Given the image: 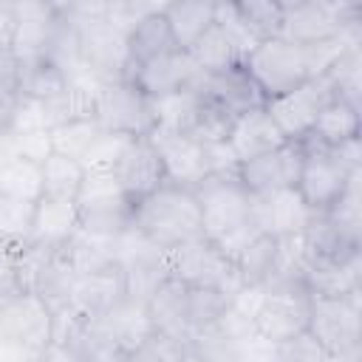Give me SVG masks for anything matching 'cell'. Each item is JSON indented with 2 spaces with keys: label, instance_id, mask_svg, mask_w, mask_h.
<instances>
[{
  "label": "cell",
  "instance_id": "6da1fadb",
  "mask_svg": "<svg viewBox=\"0 0 362 362\" xmlns=\"http://www.w3.org/2000/svg\"><path fill=\"white\" fill-rule=\"evenodd\" d=\"M133 226L164 252L204 238V218L195 192L175 184H161L156 192L139 198L133 204Z\"/></svg>",
  "mask_w": 362,
  "mask_h": 362
},
{
  "label": "cell",
  "instance_id": "7a4b0ae2",
  "mask_svg": "<svg viewBox=\"0 0 362 362\" xmlns=\"http://www.w3.org/2000/svg\"><path fill=\"white\" fill-rule=\"evenodd\" d=\"M51 342L48 305L25 291L0 297V362H37Z\"/></svg>",
  "mask_w": 362,
  "mask_h": 362
},
{
  "label": "cell",
  "instance_id": "3957f363",
  "mask_svg": "<svg viewBox=\"0 0 362 362\" xmlns=\"http://www.w3.org/2000/svg\"><path fill=\"white\" fill-rule=\"evenodd\" d=\"M74 204L79 212V229L85 232L116 238L133 226V201L127 198L116 178V170L110 167L85 170Z\"/></svg>",
  "mask_w": 362,
  "mask_h": 362
},
{
  "label": "cell",
  "instance_id": "277c9868",
  "mask_svg": "<svg viewBox=\"0 0 362 362\" xmlns=\"http://www.w3.org/2000/svg\"><path fill=\"white\" fill-rule=\"evenodd\" d=\"M345 28H362V8L356 3L328 0H288L280 3V40L294 45H314L342 34Z\"/></svg>",
  "mask_w": 362,
  "mask_h": 362
},
{
  "label": "cell",
  "instance_id": "5b68a950",
  "mask_svg": "<svg viewBox=\"0 0 362 362\" xmlns=\"http://www.w3.org/2000/svg\"><path fill=\"white\" fill-rule=\"evenodd\" d=\"M201 218H204V238L221 240L223 235L252 223V192L240 184L238 173H212L198 187H192Z\"/></svg>",
  "mask_w": 362,
  "mask_h": 362
},
{
  "label": "cell",
  "instance_id": "8992f818",
  "mask_svg": "<svg viewBox=\"0 0 362 362\" xmlns=\"http://www.w3.org/2000/svg\"><path fill=\"white\" fill-rule=\"evenodd\" d=\"M243 68L255 79V85L260 88L263 99H274L280 93H288L297 85L311 79L305 45H294V42L280 40V37L263 40L246 57Z\"/></svg>",
  "mask_w": 362,
  "mask_h": 362
},
{
  "label": "cell",
  "instance_id": "52a82bcc",
  "mask_svg": "<svg viewBox=\"0 0 362 362\" xmlns=\"http://www.w3.org/2000/svg\"><path fill=\"white\" fill-rule=\"evenodd\" d=\"M170 257V274L192 288H218L226 297L235 300V294L243 288V280L238 274V266L206 238L175 246L167 252Z\"/></svg>",
  "mask_w": 362,
  "mask_h": 362
},
{
  "label": "cell",
  "instance_id": "ba28073f",
  "mask_svg": "<svg viewBox=\"0 0 362 362\" xmlns=\"http://www.w3.org/2000/svg\"><path fill=\"white\" fill-rule=\"evenodd\" d=\"M93 119L113 133L139 139L150 136L156 127L153 110H150V96H144L133 82H102L96 90L93 102Z\"/></svg>",
  "mask_w": 362,
  "mask_h": 362
},
{
  "label": "cell",
  "instance_id": "9c48e42d",
  "mask_svg": "<svg viewBox=\"0 0 362 362\" xmlns=\"http://www.w3.org/2000/svg\"><path fill=\"white\" fill-rule=\"evenodd\" d=\"M308 334L337 359L359 351V294L311 297Z\"/></svg>",
  "mask_w": 362,
  "mask_h": 362
},
{
  "label": "cell",
  "instance_id": "30bf717a",
  "mask_svg": "<svg viewBox=\"0 0 362 362\" xmlns=\"http://www.w3.org/2000/svg\"><path fill=\"white\" fill-rule=\"evenodd\" d=\"M331 99H334V88H331L328 76H317V79H308V82L297 85L288 93L266 99L263 107L269 110V116L274 119V124L280 127L286 141H303L311 133L320 110Z\"/></svg>",
  "mask_w": 362,
  "mask_h": 362
},
{
  "label": "cell",
  "instance_id": "8fae6325",
  "mask_svg": "<svg viewBox=\"0 0 362 362\" xmlns=\"http://www.w3.org/2000/svg\"><path fill=\"white\" fill-rule=\"evenodd\" d=\"M76 34H79V57H82V65L99 82H119V79L130 82L127 34H122L105 17L79 25Z\"/></svg>",
  "mask_w": 362,
  "mask_h": 362
},
{
  "label": "cell",
  "instance_id": "7c38bea8",
  "mask_svg": "<svg viewBox=\"0 0 362 362\" xmlns=\"http://www.w3.org/2000/svg\"><path fill=\"white\" fill-rule=\"evenodd\" d=\"M308 311L311 294L305 288H272L263 291L252 317V328L257 337L277 345L308 331Z\"/></svg>",
  "mask_w": 362,
  "mask_h": 362
},
{
  "label": "cell",
  "instance_id": "4fadbf2b",
  "mask_svg": "<svg viewBox=\"0 0 362 362\" xmlns=\"http://www.w3.org/2000/svg\"><path fill=\"white\" fill-rule=\"evenodd\" d=\"M303 150H305V158H303L297 192L303 195V201L314 212H325L345 192V187H348L354 173L328 147H317V144H305L303 141Z\"/></svg>",
  "mask_w": 362,
  "mask_h": 362
},
{
  "label": "cell",
  "instance_id": "5bb4252c",
  "mask_svg": "<svg viewBox=\"0 0 362 362\" xmlns=\"http://www.w3.org/2000/svg\"><path fill=\"white\" fill-rule=\"evenodd\" d=\"M147 139H150V144L156 147V153L161 158L167 184L192 189L209 175L204 144L195 141L192 136L175 133V130H164V127H153Z\"/></svg>",
  "mask_w": 362,
  "mask_h": 362
},
{
  "label": "cell",
  "instance_id": "9a60e30c",
  "mask_svg": "<svg viewBox=\"0 0 362 362\" xmlns=\"http://www.w3.org/2000/svg\"><path fill=\"white\" fill-rule=\"evenodd\" d=\"M303 158H305L303 141H286L272 153L243 161L238 167V178L252 195L288 189V187H297V181H300Z\"/></svg>",
  "mask_w": 362,
  "mask_h": 362
},
{
  "label": "cell",
  "instance_id": "2e32d148",
  "mask_svg": "<svg viewBox=\"0 0 362 362\" xmlns=\"http://www.w3.org/2000/svg\"><path fill=\"white\" fill-rule=\"evenodd\" d=\"M314 209L303 201L297 187L288 189H274L263 195H252V221L263 235L272 238H291L303 235L305 226L311 223Z\"/></svg>",
  "mask_w": 362,
  "mask_h": 362
},
{
  "label": "cell",
  "instance_id": "e0dca14e",
  "mask_svg": "<svg viewBox=\"0 0 362 362\" xmlns=\"http://www.w3.org/2000/svg\"><path fill=\"white\" fill-rule=\"evenodd\" d=\"M17 14V28H14V42L11 54L17 62L28 59H42L59 31V14L57 3H14Z\"/></svg>",
  "mask_w": 362,
  "mask_h": 362
},
{
  "label": "cell",
  "instance_id": "ac0fdd59",
  "mask_svg": "<svg viewBox=\"0 0 362 362\" xmlns=\"http://www.w3.org/2000/svg\"><path fill=\"white\" fill-rule=\"evenodd\" d=\"M201 68L192 62V57L187 51H167V54H158L147 62H141L133 74V85L156 99V96H164V93H175V90H184V88H195L198 79H201Z\"/></svg>",
  "mask_w": 362,
  "mask_h": 362
},
{
  "label": "cell",
  "instance_id": "d6986e66",
  "mask_svg": "<svg viewBox=\"0 0 362 362\" xmlns=\"http://www.w3.org/2000/svg\"><path fill=\"white\" fill-rule=\"evenodd\" d=\"M116 170V178L122 184V189L127 192V198L136 204L139 198L156 192L161 184H167L164 178V167H161V158L156 153V147L150 144L147 136H139L127 144V150L122 153L119 164L113 167Z\"/></svg>",
  "mask_w": 362,
  "mask_h": 362
},
{
  "label": "cell",
  "instance_id": "ffe728a7",
  "mask_svg": "<svg viewBox=\"0 0 362 362\" xmlns=\"http://www.w3.org/2000/svg\"><path fill=\"white\" fill-rule=\"evenodd\" d=\"M195 90L206 99H212L215 105H221L223 110H229L232 116H240L252 107H263L266 99L260 93V88L255 85V79L246 74L243 65L229 68L223 74H204L195 85Z\"/></svg>",
  "mask_w": 362,
  "mask_h": 362
},
{
  "label": "cell",
  "instance_id": "44dd1931",
  "mask_svg": "<svg viewBox=\"0 0 362 362\" xmlns=\"http://www.w3.org/2000/svg\"><path fill=\"white\" fill-rule=\"evenodd\" d=\"M362 286V255L311 257L305 269V291L311 297H354Z\"/></svg>",
  "mask_w": 362,
  "mask_h": 362
},
{
  "label": "cell",
  "instance_id": "7402d4cb",
  "mask_svg": "<svg viewBox=\"0 0 362 362\" xmlns=\"http://www.w3.org/2000/svg\"><path fill=\"white\" fill-rule=\"evenodd\" d=\"M122 297H127L124 272L119 263H113V266H105V269H96V272L76 277L68 305L82 317H99L107 308H113Z\"/></svg>",
  "mask_w": 362,
  "mask_h": 362
},
{
  "label": "cell",
  "instance_id": "603a6c76",
  "mask_svg": "<svg viewBox=\"0 0 362 362\" xmlns=\"http://www.w3.org/2000/svg\"><path fill=\"white\" fill-rule=\"evenodd\" d=\"M226 141L235 150L238 161L243 164L249 158H257L263 153L277 150L280 144H286V136L280 133V127L274 124V119L269 116L266 107H252V110L235 116Z\"/></svg>",
  "mask_w": 362,
  "mask_h": 362
},
{
  "label": "cell",
  "instance_id": "cb8c5ba5",
  "mask_svg": "<svg viewBox=\"0 0 362 362\" xmlns=\"http://www.w3.org/2000/svg\"><path fill=\"white\" fill-rule=\"evenodd\" d=\"M76 229H79V212H76L74 198L42 195L34 206V221H31V232L25 243L59 249L74 238Z\"/></svg>",
  "mask_w": 362,
  "mask_h": 362
},
{
  "label": "cell",
  "instance_id": "d4e9b609",
  "mask_svg": "<svg viewBox=\"0 0 362 362\" xmlns=\"http://www.w3.org/2000/svg\"><path fill=\"white\" fill-rule=\"evenodd\" d=\"M147 314H150L156 334H164L184 345L192 337V322H189V308H187V286L181 280L170 277L147 300Z\"/></svg>",
  "mask_w": 362,
  "mask_h": 362
},
{
  "label": "cell",
  "instance_id": "484cf974",
  "mask_svg": "<svg viewBox=\"0 0 362 362\" xmlns=\"http://www.w3.org/2000/svg\"><path fill=\"white\" fill-rule=\"evenodd\" d=\"M124 354L136 351L150 334H153V322L147 314V303L133 300V297H122L113 308H107L99 317H90Z\"/></svg>",
  "mask_w": 362,
  "mask_h": 362
},
{
  "label": "cell",
  "instance_id": "4316f807",
  "mask_svg": "<svg viewBox=\"0 0 362 362\" xmlns=\"http://www.w3.org/2000/svg\"><path fill=\"white\" fill-rule=\"evenodd\" d=\"M359 127H362L359 107H354V105H348V102H342V99L334 96V99L320 110V116H317L311 133H308L303 141H305V144H317V147L334 150V147H339V144L356 139V136H359Z\"/></svg>",
  "mask_w": 362,
  "mask_h": 362
},
{
  "label": "cell",
  "instance_id": "83f0119b",
  "mask_svg": "<svg viewBox=\"0 0 362 362\" xmlns=\"http://www.w3.org/2000/svg\"><path fill=\"white\" fill-rule=\"evenodd\" d=\"M164 20L175 40V48L189 51L195 40L215 23V3L209 0H181L164 3Z\"/></svg>",
  "mask_w": 362,
  "mask_h": 362
},
{
  "label": "cell",
  "instance_id": "f1b7e54d",
  "mask_svg": "<svg viewBox=\"0 0 362 362\" xmlns=\"http://www.w3.org/2000/svg\"><path fill=\"white\" fill-rule=\"evenodd\" d=\"M167 51H175V40L170 34V25L164 20V8L144 17L130 34H127V57H130V82H133V74L141 62L158 57V54H167ZM181 51V48H178Z\"/></svg>",
  "mask_w": 362,
  "mask_h": 362
},
{
  "label": "cell",
  "instance_id": "f546056e",
  "mask_svg": "<svg viewBox=\"0 0 362 362\" xmlns=\"http://www.w3.org/2000/svg\"><path fill=\"white\" fill-rule=\"evenodd\" d=\"M59 249H62L65 260L71 263V269L76 272V277L116 263L113 238H102V235L85 232V229H76L74 238H71L65 246H59Z\"/></svg>",
  "mask_w": 362,
  "mask_h": 362
},
{
  "label": "cell",
  "instance_id": "4dcf8cb0",
  "mask_svg": "<svg viewBox=\"0 0 362 362\" xmlns=\"http://www.w3.org/2000/svg\"><path fill=\"white\" fill-rule=\"evenodd\" d=\"M65 90H68V79H65V74L51 59L42 57V59L17 62V93L20 96L54 102Z\"/></svg>",
  "mask_w": 362,
  "mask_h": 362
},
{
  "label": "cell",
  "instance_id": "1f68e13d",
  "mask_svg": "<svg viewBox=\"0 0 362 362\" xmlns=\"http://www.w3.org/2000/svg\"><path fill=\"white\" fill-rule=\"evenodd\" d=\"M150 110H153V122L156 127L164 130H175V133H187L192 130L198 110H201V93L195 88H184L175 93H164L150 99Z\"/></svg>",
  "mask_w": 362,
  "mask_h": 362
},
{
  "label": "cell",
  "instance_id": "d6a6232c",
  "mask_svg": "<svg viewBox=\"0 0 362 362\" xmlns=\"http://www.w3.org/2000/svg\"><path fill=\"white\" fill-rule=\"evenodd\" d=\"M192 57V62L201 68V74H223L229 68L243 65L240 54L235 51V45L229 42V37L221 31L218 23H212L198 40L195 45L187 51Z\"/></svg>",
  "mask_w": 362,
  "mask_h": 362
},
{
  "label": "cell",
  "instance_id": "836d02e7",
  "mask_svg": "<svg viewBox=\"0 0 362 362\" xmlns=\"http://www.w3.org/2000/svg\"><path fill=\"white\" fill-rule=\"evenodd\" d=\"M42 195H54V198H76L79 184L85 178V167L62 153H51L42 164Z\"/></svg>",
  "mask_w": 362,
  "mask_h": 362
},
{
  "label": "cell",
  "instance_id": "e575fe53",
  "mask_svg": "<svg viewBox=\"0 0 362 362\" xmlns=\"http://www.w3.org/2000/svg\"><path fill=\"white\" fill-rule=\"evenodd\" d=\"M0 192L23 198V201H40L42 198V170L34 161L11 158L0 167Z\"/></svg>",
  "mask_w": 362,
  "mask_h": 362
},
{
  "label": "cell",
  "instance_id": "d590c367",
  "mask_svg": "<svg viewBox=\"0 0 362 362\" xmlns=\"http://www.w3.org/2000/svg\"><path fill=\"white\" fill-rule=\"evenodd\" d=\"M325 76H328L337 99H342V102H348L354 107L362 105V51H359V45L348 48L331 65V71Z\"/></svg>",
  "mask_w": 362,
  "mask_h": 362
},
{
  "label": "cell",
  "instance_id": "8d00e7d4",
  "mask_svg": "<svg viewBox=\"0 0 362 362\" xmlns=\"http://www.w3.org/2000/svg\"><path fill=\"white\" fill-rule=\"evenodd\" d=\"M102 133V124L90 116V119H71V122H62L51 130V141H54V150L62 153V156H71L82 164V158L88 156L90 144L96 141V136Z\"/></svg>",
  "mask_w": 362,
  "mask_h": 362
},
{
  "label": "cell",
  "instance_id": "74e56055",
  "mask_svg": "<svg viewBox=\"0 0 362 362\" xmlns=\"http://www.w3.org/2000/svg\"><path fill=\"white\" fill-rule=\"evenodd\" d=\"M325 215L334 221V226H339V232H345L351 240L359 243V235H362V170L351 175L345 192L325 209Z\"/></svg>",
  "mask_w": 362,
  "mask_h": 362
},
{
  "label": "cell",
  "instance_id": "f35d334b",
  "mask_svg": "<svg viewBox=\"0 0 362 362\" xmlns=\"http://www.w3.org/2000/svg\"><path fill=\"white\" fill-rule=\"evenodd\" d=\"M274 255H277V238L272 235H257L249 249L238 257V274L243 280V286H263L266 277L272 274V266H274Z\"/></svg>",
  "mask_w": 362,
  "mask_h": 362
},
{
  "label": "cell",
  "instance_id": "ab89813d",
  "mask_svg": "<svg viewBox=\"0 0 362 362\" xmlns=\"http://www.w3.org/2000/svg\"><path fill=\"white\" fill-rule=\"evenodd\" d=\"M34 206H37L34 201H23L0 192V238L14 246L25 243L34 221Z\"/></svg>",
  "mask_w": 362,
  "mask_h": 362
},
{
  "label": "cell",
  "instance_id": "60d3db41",
  "mask_svg": "<svg viewBox=\"0 0 362 362\" xmlns=\"http://www.w3.org/2000/svg\"><path fill=\"white\" fill-rule=\"evenodd\" d=\"M229 305H232V297H226L218 288H192V286H187V308H189L192 331L218 322L229 311Z\"/></svg>",
  "mask_w": 362,
  "mask_h": 362
},
{
  "label": "cell",
  "instance_id": "b9f144b4",
  "mask_svg": "<svg viewBox=\"0 0 362 362\" xmlns=\"http://www.w3.org/2000/svg\"><path fill=\"white\" fill-rule=\"evenodd\" d=\"M232 122H235V116L229 110H223L212 99L201 96V110H198V119H195L189 136L195 141H201V144H218V141H226L229 139Z\"/></svg>",
  "mask_w": 362,
  "mask_h": 362
},
{
  "label": "cell",
  "instance_id": "7bdbcfd3",
  "mask_svg": "<svg viewBox=\"0 0 362 362\" xmlns=\"http://www.w3.org/2000/svg\"><path fill=\"white\" fill-rule=\"evenodd\" d=\"M235 8L260 42L280 34V3L277 0H240L235 3Z\"/></svg>",
  "mask_w": 362,
  "mask_h": 362
},
{
  "label": "cell",
  "instance_id": "ee69618b",
  "mask_svg": "<svg viewBox=\"0 0 362 362\" xmlns=\"http://www.w3.org/2000/svg\"><path fill=\"white\" fill-rule=\"evenodd\" d=\"M215 23H218L221 31L229 37V42L235 45V51L240 54L243 62H246V57L260 45V40L249 31V25L243 23V17L238 14L235 3H215Z\"/></svg>",
  "mask_w": 362,
  "mask_h": 362
},
{
  "label": "cell",
  "instance_id": "f6af8a7d",
  "mask_svg": "<svg viewBox=\"0 0 362 362\" xmlns=\"http://www.w3.org/2000/svg\"><path fill=\"white\" fill-rule=\"evenodd\" d=\"M274 356H277V362H334V356L308 331H303L286 342H277Z\"/></svg>",
  "mask_w": 362,
  "mask_h": 362
},
{
  "label": "cell",
  "instance_id": "bcb514c9",
  "mask_svg": "<svg viewBox=\"0 0 362 362\" xmlns=\"http://www.w3.org/2000/svg\"><path fill=\"white\" fill-rule=\"evenodd\" d=\"M164 3H139V0H110L107 3V11H105V20L110 25H116L122 34H130L144 17L161 11Z\"/></svg>",
  "mask_w": 362,
  "mask_h": 362
},
{
  "label": "cell",
  "instance_id": "7dc6e473",
  "mask_svg": "<svg viewBox=\"0 0 362 362\" xmlns=\"http://www.w3.org/2000/svg\"><path fill=\"white\" fill-rule=\"evenodd\" d=\"M184 342H178V339H170V337H164V334H150L136 351H130L127 354V359L124 362H178L181 359V354H184Z\"/></svg>",
  "mask_w": 362,
  "mask_h": 362
},
{
  "label": "cell",
  "instance_id": "c3c4849f",
  "mask_svg": "<svg viewBox=\"0 0 362 362\" xmlns=\"http://www.w3.org/2000/svg\"><path fill=\"white\" fill-rule=\"evenodd\" d=\"M11 150L17 158L42 164L54 153L51 130H25V133H11Z\"/></svg>",
  "mask_w": 362,
  "mask_h": 362
},
{
  "label": "cell",
  "instance_id": "681fc988",
  "mask_svg": "<svg viewBox=\"0 0 362 362\" xmlns=\"http://www.w3.org/2000/svg\"><path fill=\"white\" fill-rule=\"evenodd\" d=\"M232 362H277V356H274V342H269V339H263V337H257V334H249V337L238 345Z\"/></svg>",
  "mask_w": 362,
  "mask_h": 362
},
{
  "label": "cell",
  "instance_id": "f907efd6",
  "mask_svg": "<svg viewBox=\"0 0 362 362\" xmlns=\"http://www.w3.org/2000/svg\"><path fill=\"white\" fill-rule=\"evenodd\" d=\"M17 291V246L0 238V297Z\"/></svg>",
  "mask_w": 362,
  "mask_h": 362
},
{
  "label": "cell",
  "instance_id": "816d5d0a",
  "mask_svg": "<svg viewBox=\"0 0 362 362\" xmlns=\"http://www.w3.org/2000/svg\"><path fill=\"white\" fill-rule=\"evenodd\" d=\"M14 28H17L14 3H0V51H11Z\"/></svg>",
  "mask_w": 362,
  "mask_h": 362
},
{
  "label": "cell",
  "instance_id": "f5cc1de1",
  "mask_svg": "<svg viewBox=\"0 0 362 362\" xmlns=\"http://www.w3.org/2000/svg\"><path fill=\"white\" fill-rule=\"evenodd\" d=\"M0 93H17V59L11 51H0Z\"/></svg>",
  "mask_w": 362,
  "mask_h": 362
},
{
  "label": "cell",
  "instance_id": "db71d44e",
  "mask_svg": "<svg viewBox=\"0 0 362 362\" xmlns=\"http://www.w3.org/2000/svg\"><path fill=\"white\" fill-rule=\"evenodd\" d=\"M37 362H82L76 356V351L71 345H59V342H48V348L37 356Z\"/></svg>",
  "mask_w": 362,
  "mask_h": 362
}]
</instances>
